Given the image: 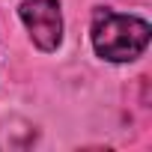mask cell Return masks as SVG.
<instances>
[{"label": "cell", "mask_w": 152, "mask_h": 152, "mask_svg": "<svg viewBox=\"0 0 152 152\" xmlns=\"http://www.w3.org/2000/svg\"><path fill=\"white\" fill-rule=\"evenodd\" d=\"M18 15L30 33V42L51 54L60 48L63 42V9H60V0H24L18 6Z\"/></svg>", "instance_id": "2"}, {"label": "cell", "mask_w": 152, "mask_h": 152, "mask_svg": "<svg viewBox=\"0 0 152 152\" xmlns=\"http://www.w3.org/2000/svg\"><path fill=\"white\" fill-rule=\"evenodd\" d=\"M149 24L137 15H119L107 6H99L93 12L90 36L93 48L107 63H131L137 60L149 45Z\"/></svg>", "instance_id": "1"}]
</instances>
